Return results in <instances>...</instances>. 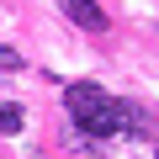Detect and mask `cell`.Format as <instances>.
Here are the masks:
<instances>
[{"mask_svg":"<svg viewBox=\"0 0 159 159\" xmlns=\"http://www.w3.org/2000/svg\"><path fill=\"white\" fill-rule=\"evenodd\" d=\"M64 101H69V117L80 122V117H90V111H101V106H106L111 96H106L101 85H90V80H74V85L64 90Z\"/></svg>","mask_w":159,"mask_h":159,"instance_id":"obj_1","label":"cell"},{"mask_svg":"<svg viewBox=\"0 0 159 159\" xmlns=\"http://www.w3.org/2000/svg\"><path fill=\"white\" fill-rule=\"evenodd\" d=\"M58 6H64V16H69L74 27H85V32H106V27H111L96 0H58Z\"/></svg>","mask_w":159,"mask_h":159,"instance_id":"obj_2","label":"cell"},{"mask_svg":"<svg viewBox=\"0 0 159 159\" xmlns=\"http://www.w3.org/2000/svg\"><path fill=\"white\" fill-rule=\"evenodd\" d=\"M80 127H85V138H111V133H122V122H117V101H106V106L90 111V117H80Z\"/></svg>","mask_w":159,"mask_h":159,"instance_id":"obj_3","label":"cell"},{"mask_svg":"<svg viewBox=\"0 0 159 159\" xmlns=\"http://www.w3.org/2000/svg\"><path fill=\"white\" fill-rule=\"evenodd\" d=\"M21 122H27V117H21L16 101H0V133H21Z\"/></svg>","mask_w":159,"mask_h":159,"instance_id":"obj_4","label":"cell"},{"mask_svg":"<svg viewBox=\"0 0 159 159\" xmlns=\"http://www.w3.org/2000/svg\"><path fill=\"white\" fill-rule=\"evenodd\" d=\"M0 69H21V53L16 48H0Z\"/></svg>","mask_w":159,"mask_h":159,"instance_id":"obj_5","label":"cell"},{"mask_svg":"<svg viewBox=\"0 0 159 159\" xmlns=\"http://www.w3.org/2000/svg\"><path fill=\"white\" fill-rule=\"evenodd\" d=\"M90 159H106V154H90Z\"/></svg>","mask_w":159,"mask_h":159,"instance_id":"obj_6","label":"cell"}]
</instances>
